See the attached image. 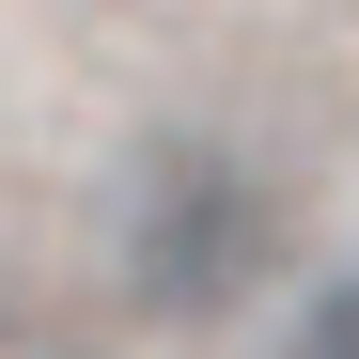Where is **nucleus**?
Masks as SVG:
<instances>
[{
    "label": "nucleus",
    "mask_w": 359,
    "mask_h": 359,
    "mask_svg": "<svg viewBox=\"0 0 359 359\" xmlns=\"http://www.w3.org/2000/svg\"><path fill=\"white\" fill-rule=\"evenodd\" d=\"M281 266V188L234 141L203 126H172L141 172H126V297L156 328H219V313H250Z\"/></svg>",
    "instance_id": "nucleus-1"
},
{
    "label": "nucleus",
    "mask_w": 359,
    "mask_h": 359,
    "mask_svg": "<svg viewBox=\"0 0 359 359\" xmlns=\"http://www.w3.org/2000/svg\"><path fill=\"white\" fill-rule=\"evenodd\" d=\"M281 359H359V266L297 297V344H281Z\"/></svg>",
    "instance_id": "nucleus-2"
}]
</instances>
